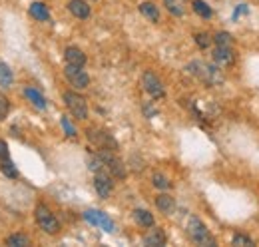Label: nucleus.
Here are the masks:
<instances>
[{
  "label": "nucleus",
  "mask_w": 259,
  "mask_h": 247,
  "mask_svg": "<svg viewBox=\"0 0 259 247\" xmlns=\"http://www.w3.org/2000/svg\"><path fill=\"white\" fill-rule=\"evenodd\" d=\"M192 76L195 78H199L201 82H205L207 86H215V84H222V80H224V76H222V72L215 68V66H211V64H207V62H201V60H194L188 64V68H186Z\"/></svg>",
  "instance_id": "nucleus-1"
},
{
  "label": "nucleus",
  "mask_w": 259,
  "mask_h": 247,
  "mask_svg": "<svg viewBox=\"0 0 259 247\" xmlns=\"http://www.w3.org/2000/svg\"><path fill=\"white\" fill-rule=\"evenodd\" d=\"M186 231H188V237L197 243V245H215V239L211 237V233L207 231V227L203 225V221L201 219H197V217H190V221H188V225H186Z\"/></svg>",
  "instance_id": "nucleus-2"
},
{
  "label": "nucleus",
  "mask_w": 259,
  "mask_h": 247,
  "mask_svg": "<svg viewBox=\"0 0 259 247\" xmlns=\"http://www.w3.org/2000/svg\"><path fill=\"white\" fill-rule=\"evenodd\" d=\"M34 216H36V223L40 225V229H44L46 233H50V235H54V233H58L60 231V223H58V219L54 217V214L46 208V205H36V210H34Z\"/></svg>",
  "instance_id": "nucleus-3"
},
{
  "label": "nucleus",
  "mask_w": 259,
  "mask_h": 247,
  "mask_svg": "<svg viewBox=\"0 0 259 247\" xmlns=\"http://www.w3.org/2000/svg\"><path fill=\"white\" fill-rule=\"evenodd\" d=\"M98 155L102 157L104 168L112 178H116V180H124L126 178V168H124L122 159H118L112 150H98Z\"/></svg>",
  "instance_id": "nucleus-4"
},
{
  "label": "nucleus",
  "mask_w": 259,
  "mask_h": 247,
  "mask_svg": "<svg viewBox=\"0 0 259 247\" xmlns=\"http://www.w3.org/2000/svg\"><path fill=\"white\" fill-rule=\"evenodd\" d=\"M64 104L74 118H78V120H86L88 118V104L80 94L64 92Z\"/></svg>",
  "instance_id": "nucleus-5"
},
{
  "label": "nucleus",
  "mask_w": 259,
  "mask_h": 247,
  "mask_svg": "<svg viewBox=\"0 0 259 247\" xmlns=\"http://www.w3.org/2000/svg\"><path fill=\"white\" fill-rule=\"evenodd\" d=\"M64 76L68 78V82L76 88V90H84L90 84V76L82 70V66H74V64H66Z\"/></svg>",
  "instance_id": "nucleus-6"
},
{
  "label": "nucleus",
  "mask_w": 259,
  "mask_h": 247,
  "mask_svg": "<svg viewBox=\"0 0 259 247\" xmlns=\"http://www.w3.org/2000/svg\"><path fill=\"white\" fill-rule=\"evenodd\" d=\"M142 86H144V90L150 94L154 100H160L165 96V88H163V82L154 74V72H144V76H142Z\"/></svg>",
  "instance_id": "nucleus-7"
},
{
  "label": "nucleus",
  "mask_w": 259,
  "mask_h": 247,
  "mask_svg": "<svg viewBox=\"0 0 259 247\" xmlns=\"http://www.w3.org/2000/svg\"><path fill=\"white\" fill-rule=\"evenodd\" d=\"M88 140L96 146L98 150H118V142L108 134V132H102V130H96V128H92V130H88Z\"/></svg>",
  "instance_id": "nucleus-8"
},
{
  "label": "nucleus",
  "mask_w": 259,
  "mask_h": 247,
  "mask_svg": "<svg viewBox=\"0 0 259 247\" xmlns=\"http://www.w3.org/2000/svg\"><path fill=\"white\" fill-rule=\"evenodd\" d=\"M84 219H86L88 223H92V225H100V227H102L104 231H108V233L114 231V221L106 216V214L98 212V210H88V212L84 214Z\"/></svg>",
  "instance_id": "nucleus-9"
},
{
  "label": "nucleus",
  "mask_w": 259,
  "mask_h": 247,
  "mask_svg": "<svg viewBox=\"0 0 259 247\" xmlns=\"http://www.w3.org/2000/svg\"><path fill=\"white\" fill-rule=\"evenodd\" d=\"M94 187H96L98 195L100 197H108L114 189V182H112V176L102 170V172H96V178H94Z\"/></svg>",
  "instance_id": "nucleus-10"
},
{
  "label": "nucleus",
  "mask_w": 259,
  "mask_h": 247,
  "mask_svg": "<svg viewBox=\"0 0 259 247\" xmlns=\"http://www.w3.org/2000/svg\"><path fill=\"white\" fill-rule=\"evenodd\" d=\"M213 62L220 64V66H231L235 62V54L229 46H218L213 50Z\"/></svg>",
  "instance_id": "nucleus-11"
},
{
  "label": "nucleus",
  "mask_w": 259,
  "mask_h": 247,
  "mask_svg": "<svg viewBox=\"0 0 259 247\" xmlns=\"http://www.w3.org/2000/svg\"><path fill=\"white\" fill-rule=\"evenodd\" d=\"M68 10L76 16V18H88L90 16V6L86 0H70L68 2Z\"/></svg>",
  "instance_id": "nucleus-12"
},
{
  "label": "nucleus",
  "mask_w": 259,
  "mask_h": 247,
  "mask_svg": "<svg viewBox=\"0 0 259 247\" xmlns=\"http://www.w3.org/2000/svg\"><path fill=\"white\" fill-rule=\"evenodd\" d=\"M144 243H146V245H152V247L165 245V233H163L160 227H156V229H150V231L144 235Z\"/></svg>",
  "instance_id": "nucleus-13"
},
{
  "label": "nucleus",
  "mask_w": 259,
  "mask_h": 247,
  "mask_svg": "<svg viewBox=\"0 0 259 247\" xmlns=\"http://www.w3.org/2000/svg\"><path fill=\"white\" fill-rule=\"evenodd\" d=\"M64 58H66V64H74V66H84L86 64V54L80 48H76V46L66 48Z\"/></svg>",
  "instance_id": "nucleus-14"
},
{
  "label": "nucleus",
  "mask_w": 259,
  "mask_h": 247,
  "mask_svg": "<svg viewBox=\"0 0 259 247\" xmlns=\"http://www.w3.org/2000/svg\"><path fill=\"white\" fill-rule=\"evenodd\" d=\"M30 16L40 20V22H48L50 20V12H48V6L42 4V2H32L30 4Z\"/></svg>",
  "instance_id": "nucleus-15"
},
{
  "label": "nucleus",
  "mask_w": 259,
  "mask_h": 247,
  "mask_svg": "<svg viewBox=\"0 0 259 247\" xmlns=\"http://www.w3.org/2000/svg\"><path fill=\"white\" fill-rule=\"evenodd\" d=\"M163 6L174 16H184L186 10H188V2L186 0H163Z\"/></svg>",
  "instance_id": "nucleus-16"
},
{
  "label": "nucleus",
  "mask_w": 259,
  "mask_h": 247,
  "mask_svg": "<svg viewBox=\"0 0 259 247\" xmlns=\"http://www.w3.org/2000/svg\"><path fill=\"white\" fill-rule=\"evenodd\" d=\"M156 205H158V210L165 214V216H169L171 212H174V208H176V203H174V197L171 195H167V193H162V195H158L156 197Z\"/></svg>",
  "instance_id": "nucleus-17"
},
{
  "label": "nucleus",
  "mask_w": 259,
  "mask_h": 247,
  "mask_svg": "<svg viewBox=\"0 0 259 247\" xmlns=\"http://www.w3.org/2000/svg\"><path fill=\"white\" fill-rule=\"evenodd\" d=\"M140 12H142L148 20H152V22H158V20H160V10H158V6H156L154 2H142V4H140Z\"/></svg>",
  "instance_id": "nucleus-18"
},
{
  "label": "nucleus",
  "mask_w": 259,
  "mask_h": 247,
  "mask_svg": "<svg viewBox=\"0 0 259 247\" xmlns=\"http://www.w3.org/2000/svg\"><path fill=\"white\" fill-rule=\"evenodd\" d=\"M134 219L142 227H152L154 225V216L150 212H146V210H134Z\"/></svg>",
  "instance_id": "nucleus-19"
},
{
  "label": "nucleus",
  "mask_w": 259,
  "mask_h": 247,
  "mask_svg": "<svg viewBox=\"0 0 259 247\" xmlns=\"http://www.w3.org/2000/svg\"><path fill=\"white\" fill-rule=\"evenodd\" d=\"M24 96L32 102L38 110H44V108H46V98L38 92V90H34V88H26V90H24Z\"/></svg>",
  "instance_id": "nucleus-20"
},
{
  "label": "nucleus",
  "mask_w": 259,
  "mask_h": 247,
  "mask_svg": "<svg viewBox=\"0 0 259 247\" xmlns=\"http://www.w3.org/2000/svg\"><path fill=\"white\" fill-rule=\"evenodd\" d=\"M12 70L8 68V64L0 62V88H10L12 86Z\"/></svg>",
  "instance_id": "nucleus-21"
},
{
  "label": "nucleus",
  "mask_w": 259,
  "mask_h": 247,
  "mask_svg": "<svg viewBox=\"0 0 259 247\" xmlns=\"http://www.w3.org/2000/svg\"><path fill=\"white\" fill-rule=\"evenodd\" d=\"M6 245H10V247H28V245H30V239H28V235H24V233H14V235H10V237L6 239Z\"/></svg>",
  "instance_id": "nucleus-22"
},
{
  "label": "nucleus",
  "mask_w": 259,
  "mask_h": 247,
  "mask_svg": "<svg viewBox=\"0 0 259 247\" xmlns=\"http://www.w3.org/2000/svg\"><path fill=\"white\" fill-rule=\"evenodd\" d=\"M194 12L197 16H201V18H211V8L207 6V2H203V0H194Z\"/></svg>",
  "instance_id": "nucleus-23"
},
{
  "label": "nucleus",
  "mask_w": 259,
  "mask_h": 247,
  "mask_svg": "<svg viewBox=\"0 0 259 247\" xmlns=\"http://www.w3.org/2000/svg\"><path fill=\"white\" fill-rule=\"evenodd\" d=\"M0 172L6 176V178H18V170H16V166L6 157V159H2V166H0Z\"/></svg>",
  "instance_id": "nucleus-24"
},
{
  "label": "nucleus",
  "mask_w": 259,
  "mask_h": 247,
  "mask_svg": "<svg viewBox=\"0 0 259 247\" xmlns=\"http://www.w3.org/2000/svg\"><path fill=\"white\" fill-rule=\"evenodd\" d=\"M211 40H213V38H211L207 32H197V34H195V42H197L199 48H207V46L211 44Z\"/></svg>",
  "instance_id": "nucleus-25"
},
{
  "label": "nucleus",
  "mask_w": 259,
  "mask_h": 247,
  "mask_svg": "<svg viewBox=\"0 0 259 247\" xmlns=\"http://www.w3.org/2000/svg\"><path fill=\"white\" fill-rule=\"evenodd\" d=\"M213 42L218 46H231V34L229 32H218L215 38H213Z\"/></svg>",
  "instance_id": "nucleus-26"
},
{
  "label": "nucleus",
  "mask_w": 259,
  "mask_h": 247,
  "mask_svg": "<svg viewBox=\"0 0 259 247\" xmlns=\"http://www.w3.org/2000/svg\"><path fill=\"white\" fill-rule=\"evenodd\" d=\"M154 185L158 187V189H169V180L163 176V174H154Z\"/></svg>",
  "instance_id": "nucleus-27"
},
{
  "label": "nucleus",
  "mask_w": 259,
  "mask_h": 247,
  "mask_svg": "<svg viewBox=\"0 0 259 247\" xmlns=\"http://www.w3.org/2000/svg\"><path fill=\"white\" fill-rule=\"evenodd\" d=\"M233 245H241V247H247V245H253V239L251 237H247V235H243V233H237L235 237H233V241H231Z\"/></svg>",
  "instance_id": "nucleus-28"
},
{
  "label": "nucleus",
  "mask_w": 259,
  "mask_h": 247,
  "mask_svg": "<svg viewBox=\"0 0 259 247\" xmlns=\"http://www.w3.org/2000/svg\"><path fill=\"white\" fill-rule=\"evenodd\" d=\"M60 124H62V128H64V132H66V136H68V138H76V128L72 126V122H70L66 116L60 118Z\"/></svg>",
  "instance_id": "nucleus-29"
},
{
  "label": "nucleus",
  "mask_w": 259,
  "mask_h": 247,
  "mask_svg": "<svg viewBox=\"0 0 259 247\" xmlns=\"http://www.w3.org/2000/svg\"><path fill=\"white\" fill-rule=\"evenodd\" d=\"M8 110H10V102L0 94V120H4V118H6Z\"/></svg>",
  "instance_id": "nucleus-30"
},
{
  "label": "nucleus",
  "mask_w": 259,
  "mask_h": 247,
  "mask_svg": "<svg viewBox=\"0 0 259 247\" xmlns=\"http://www.w3.org/2000/svg\"><path fill=\"white\" fill-rule=\"evenodd\" d=\"M247 12H249L247 4H239V8L233 12V20H237V18H239V14H247Z\"/></svg>",
  "instance_id": "nucleus-31"
},
{
  "label": "nucleus",
  "mask_w": 259,
  "mask_h": 247,
  "mask_svg": "<svg viewBox=\"0 0 259 247\" xmlns=\"http://www.w3.org/2000/svg\"><path fill=\"white\" fill-rule=\"evenodd\" d=\"M6 157H8V146H6V142L0 140V161L6 159Z\"/></svg>",
  "instance_id": "nucleus-32"
}]
</instances>
